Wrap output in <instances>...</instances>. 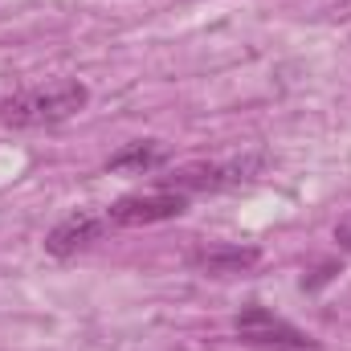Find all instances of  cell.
<instances>
[{
    "label": "cell",
    "instance_id": "6da1fadb",
    "mask_svg": "<svg viewBox=\"0 0 351 351\" xmlns=\"http://www.w3.org/2000/svg\"><path fill=\"white\" fill-rule=\"evenodd\" d=\"M90 102V90L78 78H62L49 86H29L16 90L0 102V123L12 131H41V127H58L74 114H82Z\"/></svg>",
    "mask_w": 351,
    "mask_h": 351
},
{
    "label": "cell",
    "instance_id": "7a4b0ae2",
    "mask_svg": "<svg viewBox=\"0 0 351 351\" xmlns=\"http://www.w3.org/2000/svg\"><path fill=\"white\" fill-rule=\"evenodd\" d=\"M265 172L262 152H245V156H229V160H208V164H188L172 172L176 192H229V188H245Z\"/></svg>",
    "mask_w": 351,
    "mask_h": 351
},
{
    "label": "cell",
    "instance_id": "3957f363",
    "mask_svg": "<svg viewBox=\"0 0 351 351\" xmlns=\"http://www.w3.org/2000/svg\"><path fill=\"white\" fill-rule=\"evenodd\" d=\"M233 331H237V339L250 343V348H269V351H311V348H319L302 327H294L290 319L265 311L258 302L245 306V311L233 319Z\"/></svg>",
    "mask_w": 351,
    "mask_h": 351
},
{
    "label": "cell",
    "instance_id": "277c9868",
    "mask_svg": "<svg viewBox=\"0 0 351 351\" xmlns=\"http://www.w3.org/2000/svg\"><path fill=\"white\" fill-rule=\"evenodd\" d=\"M188 208V196L176 188H156V192H131L123 200H114L106 208L110 229H139V225H160V221H176Z\"/></svg>",
    "mask_w": 351,
    "mask_h": 351
},
{
    "label": "cell",
    "instance_id": "5b68a950",
    "mask_svg": "<svg viewBox=\"0 0 351 351\" xmlns=\"http://www.w3.org/2000/svg\"><path fill=\"white\" fill-rule=\"evenodd\" d=\"M110 233V221H106V213H70L66 221H58L53 229H49V237H45V254H53V258H74V254H82L90 250L94 241H102Z\"/></svg>",
    "mask_w": 351,
    "mask_h": 351
},
{
    "label": "cell",
    "instance_id": "8992f818",
    "mask_svg": "<svg viewBox=\"0 0 351 351\" xmlns=\"http://www.w3.org/2000/svg\"><path fill=\"white\" fill-rule=\"evenodd\" d=\"M258 262H262V250H254V245H225V241H217V245H200V250L188 254V265H192V269L213 274V278L245 274V269H254Z\"/></svg>",
    "mask_w": 351,
    "mask_h": 351
},
{
    "label": "cell",
    "instance_id": "52a82bcc",
    "mask_svg": "<svg viewBox=\"0 0 351 351\" xmlns=\"http://www.w3.org/2000/svg\"><path fill=\"white\" fill-rule=\"evenodd\" d=\"M164 160H168V147L164 143H156V139H139V143H127L123 152H114L110 160H106V168L110 172H156V168H164Z\"/></svg>",
    "mask_w": 351,
    "mask_h": 351
},
{
    "label": "cell",
    "instance_id": "ba28073f",
    "mask_svg": "<svg viewBox=\"0 0 351 351\" xmlns=\"http://www.w3.org/2000/svg\"><path fill=\"white\" fill-rule=\"evenodd\" d=\"M335 237H339V241H343V245L351 250V217L343 221V225H339V229H335Z\"/></svg>",
    "mask_w": 351,
    "mask_h": 351
}]
</instances>
